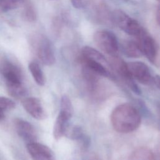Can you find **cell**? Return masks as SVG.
<instances>
[{"label": "cell", "mask_w": 160, "mask_h": 160, "mask_svg": "<svg viewBox=\"0 0 160 160\" xmlns=\"http://www.w3.org/2000/svg\"><path fill=\"white\" fill-rule=\"evenodd\" d=\"M152 83H154L156 86L160 89V76L159 75H155L152 78Z\"/></svg>", "instance_id": "obj_23"}, {"label": "cell", "mask_w": 160, "mask_h": 160, "mask_svg": "<svg viewBox=\"0 0 160 160\" xmlns=\"http://www.w3.org/2000/svg\"><path fill=\"white\" fill-rule=\"evenodd\" d=\"M158 111L159 116V117H160V104H159L158 106Z\"/></svg>", "instance_id": "obj_27"}, {"label": "cell", "mask_w": 160, "mask_h": 160, "mask_svg": "<svg viewBox=\"0 0 160 160\" xmlns=\"http://www.w3.org/2000/svg\"><path fill=\"white\" fill-rule=\"evenodd\" d=\"M87 160H97V159L96 158H91V159H87Z\"/></svg>", "instance_id": "obj_28"}, {"label": "cell", "mask_w": 160, "mask_h": 160, "mask_svg": "<svg viewBox=\"0 0 160 160\" xmlns=\"http://www.w3.org/2000/svg\"><path fill=\"white\" fill-rule=\"evenodd\" d=\"M111 21L124 32L134 38L144 29L138 21L121 9H115L111 12Z\"/></svg>", "instance_id": "obj_6"}, {"label": "cell", "mask_w": 160, "mask_h": 160, "mask_svg": "<svg viewBox=\"0 0 160 160\" xmlns=\"http://www.w3.org/2000/svg\"><path fill=\"white\" fill-rule=\"evenodd\" d=\"M142 55L152 64H157L159 61V48L157 42L148 32L143 30L135 37Z\"/></svg>", "instance_id": "obj_7"}, {"label": "cell", "mask_w": 160, "mask_h": 160, "mask_svg": "<svg viewBox=\"0 0 160 160\" xmlns=\"http://www.w3.org/2000/svg\"><path fill=\"white\" fill-rule=\"evenodd\" d=\"M70 119L68 116L59 111L53 127V136L55 139L58 140L64 136Z\"/></svg>", "instance_id": "obj_13"}, {"label": "cell", "mask_w": 160, "mask_h": 160, "mask_svg": "<svg viewBox=\"0 0 160 160\" xmlns=\"http://www.w3.org/2000/svg\"><path fill=\"white\" fill-rule=\"evenodd\" d=\"M29 70L36 83L42 86L45 84V77L40 66L37 62L32 61L28 65Z\"/></svg>", "instance_id": "obj_16"}, {"label": "cell", "mask_w": 160, "mask_h": 160, "mask_svg": "<svg viewBox=\"0 0 160 160\" xmlns=\"http://www.w3.org/2000/svg\"><path fill=\"white\" fill-rule=\"evenodd\" d=\"M24 1L25 0H0V12H6L22 7Z\"/></svg>", "instance_id": "obj_19"}, {"label": "cell", "mask_w": 160, "mask_h": 160, "mask_svg": "<svg viewBox=\"0 0 160 160\" xmlns=\"http://www.w3.org/2000/svg\"><path fill=\"white\" fill-rule=\"evenodd\" d=\"M156 19H157V22L159 24V25L160 26V6L158 8V11H157V13H156Z\"/></svg>", "instance_id": "obj_25"}, {"label": "cell", "mask_w": 160, "mask_h": 160, "mask_svg": "<svg viewBox=\"0 0 160 160\" xmlns=\"http://www.w3.org/2000/svg\"><path fill=\"white\" fill-rule=\"evenodd\" d=\"M78 61L81 65L86 66L100 76L111 79L116 78L108 60L99 51L90 46L84 49L82 55L79 54Z\"/></svg>", "instance_id": "obj_3"}, {"label": "cell", "mask_w": 160, "mask_h": 160, "mask_svg": "<svg viewBox=\"0 0 160 160\" xmlns=\"http://www.w3.org/2000/svg\"><path fill=\"white\" fill-rule=\"evenodd\" d=\"M4 112L5 111H4L1 109H0V121H1L4 118V117H5Z\"/></svg>", "instance_id": "obj_26"}, {"label": "cell", "mask_w": 160, "mask_h": 160, "mask_svg": "<svg viewBox=\"0 0 160 160\" xmlns=\"http://www.w3.org/2000/svg\"><path fill=\"white\" fill-rule=\"evenodd\" d=\"M127 64L134 79L145 85L152 83L153 76L149 67L145 63L141 61H133L128 62Z\"/></svg>", "instance_id": "obj_9"}, {"label": "cell", "mask_w": 160, "mask_h": 160, "mask_svg": "<svg viewBox=\"0 0 160 160\" xmlns=\"http://www.w3.org/2000/svg\"><path fill=\"white\" fill-rule=\"evenodd\" d=\"M94 40L97 46L109 56L118 55L119 45L113 32L106 29L98 30L94 34Z\"/></svg>", "instance_id": "obj_8"}, {"label": "cell", "mask_w": 160, "mask_h": 160, "mask_svg": "<svg viewBox=\"0 0 160 160\" xmlns=\"http://www.w3.org/2000/svg\"><path fill=\"white\" fill-rule=\"evenodd\" d=\"M64 136L73 140H81L84 136L82 129L78 125L69 126L68 124Z\"/></svg>", "instance_id": "obj_17"}, {"label": "cell", "mask_w": 160, "mask_h": 160, "mask_svg": "<svg viewBox=\"0 0 160 160\" xmlns=\"http://www.w3.org/2000/svg\"><path fill=\"white\" fill-rule=\"evenodd\" d=\"M71 3L74 8L79 9L83 6L84 0H71Z\"/></svg>", "instance_id": "obj_22"}, {"label": "cell", "mask_w": 160, "mask_h": 160, "mask_svg": "<svg viewBox=\"0 0 160 160\" xmlns=\"http://www.w3.org/2000/svg\"><path fill=\"white\" fill-rule=\"evenodd\" d=\"M0 73L3 76L9 94L16 98L25 95L26 88L22 83V73L20 68L5 57H0Z\"/></svg>", "instance_id": "obj_2"}, {"label": "cell", "mask_w": 160, "mask_h": 160, "mask_svg": "<svg viewBox=\"0 0 160 160\" xmlns=\"http://www.w3.org/2000/svg\"><path fill=\"white\" fill-rule=\"evenodd\" d=\"M158 1H159V2H160V0H157Z\"/></svg>", "instance_id": "obj_29"}, {"label": "cell", "mask_w": 160, "mask_h": 160, "mask_svg": "<svg viewBox=\"0 0 160 160\" xmlns=\"http://www.w3.org/2000/svg\"><path fill=\"white\" fill-rule=\"evenodd\" d=\"M15 106L16 104L13 100L6 97L0 96V109L6 111L14 109Z\"/></svg>", "instance_id": "obj_21"}, {"label": "cell", "mask_w": 160, "mask_h": 160, "mask_svg": "<svg viewBox=\"0 0 160 160\" xmlns=\"http://www.w3.org/2000/svg\"><path fill=\"white\" fill-rule=\"evenodd\" d=\"M24 109L34 119L42 120L46 118V113L41 101L35 97L24 98L22 101Z\"/></svg>", "instance_id": "obj_12"}, {"label": "cell", "mask_w": 160, "mask_h": 160, "mask_svg": "<svg viewBox=\"0 0 160 160\" xmlns=\"http://www.w3.org/2000/svg\"><path fill=\"white\" fill-rule=\"evenodd\" d=\"M22 16L29 22H33L36 19V13L33 5L28 1H24L22 6Z\"/></svg>", "instance_id": "obj_18"}, {"label": "cell", "mask_w": 160, "mask_h": 160, "mask_svg": "<svg viewBox=\"0 0 160 160\" xmlns=\"http://www.w3.org/2000/svg\"><path fill=\"white\" fill-rule=\"evenodd\" d=\"M15 130L19 137L28 143L36 142L37 139V132L33 126L28 121L21 118L14 119Z\"/></svg>", "instance_id": "obj_10"}, {"label": "cell", "mask_w": 160, "mask_h": 160, "mask_svg": "<svg viewBox=\"0 0 160 160\" xmlns=\"http://www.w3.org/2000/svg\"><path fill=\"white\" fill-rule=\"evenodd\" d=\"M30 45L41 62L46 66H51L56 61L54 48L49 39L40 34H34L30 38Z\"/></svg>", "instance_id": "obj_4"}, {"label": "cell", "mask_w": 160, "mask_h": 160, "mask_svg": "<svg viewBox=\"0 0 160 160\" xmlns=\"http://www.w3.org/2000/svg\"><path fill=\"white\" fill-rule=\"evenodd\" d=\"M128 160H157L155 154L146 147H140L133 151Z\"/></svg>", "instance_id": "obj_15"}, {"label": "cell", "mask_w": 160, "mask_h": 160, "mask_svg": "<svg viewBox=\"0 0 160 160\" xmlns=\"http://www.w3.org/2000/svg\"><path fill=\"white\" fill-rule=\"evenodd\" d=\"M111 122L116 131L119 133H129L139 128L141 116L134 106L124 103L116 106L112 111Z\"/></svg>", "instance_id": "obj_1"}, {"label": "cell", "mask_w": 160, "mask_h": 160, "mask_svg": "<svg viewBox=\"0 0 160 160\" xmlns=\"http://www.w3.org/2000/svg\"><path fill=\"white\" fill-rule=\"evenodd\" d=\"M121 48L123 53L129 58H137L142 55L136 39L123 41L121 44Z\"/></svg>", "instance_id": "obj_14"}, {"label": "cell", "mask_w": 160, "mask_h": 160, "mask_svg": "<svg viewBox=\"0 0 160 160\" xmlns=\"http://www.w3.org/2000/svg\"><path fill=\"white\" fill-rule=\"evenodd\" d=\"M26 149L32 160H56L52 150L43 144L36 141L28 143Z\"/></svg>", "instance_id": "obj_11"}, {"label": "cell", "mask_w": 160, "mask_h": 160, "mask_svg": "<svg viewBox=\"0 0 160 160\" xmlns=\"http://www.w3.org/2000/svg\"><path fill=\"white\" fill-rule=\"evenodd\" d=\"M157 160H160V138L158 140L156 146V153L154 154Z\"/></svg>", "instance_id": "obj_24"}, {"label": "cell", "mask_w": 160, "mask_h": 160, "mask_svg": "<svg viewBox=\"0 0 160 160\" xmlns=\"http://www.w3.org/2000/svg\"><path fill=\"white\" fill-rule=\"evenodd\" d=\"M108 60L114 75L115 74H117L124 83L135 94L138 95L141 94V90L134 82V78L129 71L127 63L118 55L109 56Z\"/></svg>", "instance_id": "obj_5"}, {"label": "cell", "mask_w": 160, "mask_h": 160, "mask_svg": "<svg viewBox=\"0 0 160 160\" xmlns=\"http://www.w3.org/2000/svg\"><path fill=\"white\" fill-rule=\"evenodd\" d=\"M60 112H62L68 116L72 117L73 113V108L69 98L66 95H63L61 99Z\"/></svg>", "instance_id": "obj_20"}]
</instances>
